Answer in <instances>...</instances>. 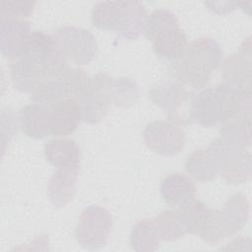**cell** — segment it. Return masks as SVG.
I'll list each match as a JSON object with an SVG mask.
<instances>
[{
    "label": "cell",
    "instance_id": "cb8c5ba5",
    "mask_svg": "<svg viewBox=\"0 0 252 252\" xmlns=\"http://www.w3.org/2000/svg\"><path fill=\"white\" fill-rule=\"evenodd\" d=\"M140 91L138 84L127 77L112 79L108 87L110 104L117 107H130L139 98Z\"/></svg>",
    "mask_w": 252,
    "mask_h": 252
},
{
    "label": "cell",
    "instance_id": "4316f807",
    "mask_svg": "<svg viewBox=\"0 0 252 252\" xmlns=\"http://www.w3.org/2000/svg\"><path fill=\"white\" fill-rule=\"evenodd\" d=\"M184 218L187 233L200 234L203 230L210 208L199 200H193L188 205L179 209Z\"/></svg>",
    "mask_w": 252,
    "mask_h": 252
},
{
    "label": "cell",
    "instance_id": "52a82bcc",
    "mask_svg": "<svg viewBox=\"0 0 252 252\" xmlns=\"http://www.w3.org/2000/svg\"><path fill=\"white\" fill-rule=\"evenodd\" d=\"M111 228L110 213L105 208L90 206L82 212L74 233L81 246L96 250L107 244Z\"/></svg>",
    "mask_w": 252,
    "mask_h": 252
},
{
    "label": "cell",
    "instance_id": "7a4b0ae2",
    "mask_svg": "<svg viewBox=\"0 0 252 252\" xmlns=\"http://www.w3.org/2000/svg\"><path fill=\"white\" fill-rule=\"evenodd\" d=\"M91 20L100 30L114 31L120 37L133 40L143 32L147 12L139 1H103L93 7Z\"/></svg>",
    "mask_w": 252,
    "mask_h": 252
},
{
    "label": "cell",
    "instance_id": "44dd1931",
    "mask_svg": "<svg viewBox=\"0 0 252 252\" xmlns=\"http://www.w3.org/2000/svg\"><path fill=\"white\" fill-rule=\"evenodd\" d=\"M153 50L157 56L173 61L184 52L188 45L186 33L177 27L168 28L158 32L153 39Z\"/></svg>",
    "mask_w": 252,
    "mask_h": 252
},
{
    "label": "cell",
    "instance_id": "ffe728a7",
    "mask_svg": "<svg viewBox=\"0 0 252 252\" xmlns=\"http://www.w3.org/2000/svg\"><path fill=\"white\" fill-rule=\"evenodd\" d=\"M46 160L58 167H81V150L72 139L50 140L44 145Z\"/></svg>",
    "mask_w": 252,
    "mask_h": 252
},
{
    "label": "cell",
    "instance_id": "f1b7e54d",
    "mask_svg": "<svg viewBox=\"0 0 252 252\" xmlns=\"http://www.w3.org/2000/svg\"><path fill=\"white\" fill-rule=\"evenodd\" d=\"M35 1H2L0 4L1 20L15 19L23 20L30 17L34 10Z\"/></svg>",
    "mask_w": 252,
    "mask_h": 252
},
{
    "label": "cell",
    "instance_id": "277c9868",
    "mask_svg": "<svg viewBox=\"0 0 252 252\" xmlns=\"http://www.w3.org/2000/svg\"><path fill=\"white\" fill-rule=\"evenodd\" d=\"M249 219V203L242 193L232 195L220 210L210 209L199 236L207 244H218L235 235Z\"/></svg>",
    "mask_w": 252,
    "mask_h": 252
},
{
    "label": "cell",
    "instance_id": "2e32d148",
    "mask_svg": "<svg viewBox=\"0 0 252 252\" xmlns=\"http://www.w3.org/2000/svg\"><path fill=\"white\" fill-rule=\"evenodd\" d=\"M10 75L13 86L24 93H32L44 79V72L41 65L23 54L11 60Z\"/></svg>",
    "mask_w": 252,
    "mask_h": 252
},
{
    "label": "cell",
    "instance_id": "5bb4252c",
    "mask_svg": "<svg viewBox=\"0 0 252 252\" xmlns=\"http://www.w3.org/2000/svg\"><path fill=\"white\" fill-rule=\"evenodd\" d=\"M160 194L167 205L180 209L195 199L196 186L188 175L171 173L161 180Z\"/></svg>",
    "mask_w": 252,
    "mask_h": 252
},
{
    "label": "cell",
    "instance_id": "7c38bea8",
    "mask_svg": "<svg viewBox=\"0 0 252 252\" xmlns=\"http://www.w3.org/2000/svg\"><path fill=\"white\" fill-rule=\"evenodd\" d=\"M251 41L247 38L237 53L227 57L221 66V75L225 82L239 89L251 90Z\"/></svg>",
    "mask_w": 252,
    "mask_h": 252
},
{
    "label": "cell",
    "instance_id": "8fae6325",
    "mask_svg": "<svg viewBox=\"0 0 252 252\" xmlns=\"http://www.w3.org/2000/svg\"><path fill=\"white\" fill-rule=\"evenodd\" d=\"M224 155L222 141L216 138L205 150H196L186 158L187 172L197 181L208 182L220 171Z\"/></svg>",
    "mask_w": 252,
    "mask_h": 252
},
{
    "label": "cell",
    "instance_id": "d6986e66",
    "mask_svg": "<svg viewBox=\"0 0 252 252\" xmlns=\"http://www.w3.org/2000/svg\"><path fill=\"white\" fill-rule=\"evenodd\" d=\"M1 53L10 60L16 58L23 49L31 32L26 20H1Z\"/></svg>",
    "mask_w": 252,
    "mask_h": 252
},
{
    "label": "cell",
    "instance_id": "7402d4cb",
    "mask_svg": "<svg viewBox=\"0 0 252 252\" xmlns=\"http://www.w3.org/2000/svg\"><path fill=\"white\" fill-rule=\"evenodd\" d=\"M160 240L155 219H145L140 220L130 233V244L136 251L158 250Z\"/></svg>",
    "mask_w": 252,
    "mask_h": 252
},
{
    "label": "cell",
    "instance_id": "e0dca14e",
    "mask_svg": "<svg viewBox=\"0 0 252 252\" xmlns=\"http://www.w3.org/2000/svg\"><path fill=\"white\" fill-rule=\"evenodd\" d=\"M81 167H58L47 184V194L55 207L67 205L74 197Z\"/></svg>",
    "mask_w": 252,
    "mask_h": 252
},
{
    "label": "cell",
    "instance_id": "4fadbf2b",
    "mask_svg": "<svg viewBox=\"0 0 252 252\" xmlns=\"http://www.w3.org/2000/svg\"><path fill=\"white\" fill-rule=\"evenodd\" d=\"M224 145V155L220 173L229 184H240L251 177V154L246 149H240L228 144L220 137Z\"/></svg>",
    "mask_w": 252,
    "mask_h": 252
},
{
    "label": "cell",
    "instance_id": "3957f363",
    "mask_svg": "<svg viewBox=\"0 0 252 252\" xmlns=\"http://www.w3.org/2000/svg\"><path fill=\"white\" fill-rule=\"evenodd\" d=\"M239 88L222 82L195 94L192 103V120L202 127H215L232 120Z\"/></svg>",
    "mask_w": 252,
    "mask_h": 252
},
{
    "label": "cell",
    "instance_id": "ac0fdd59",
    "mask_svg": "<svg viewBox=\"0 0 252 252\" xmlns=\"http://www.w3.org/2000/svg\"><path fill=\"white\" fill-rule=\"evenodd\" d=\"M81 120V108L75 98H66L50 108L51 134L54 136L63 137L72 134Z\"/></svg>",
    "mask_w": 252,
    "mask_h": 252
},
{
    "label": "cell",
    "instance_id": "9c48e42d",
    "mask_svg": "<svg viewBox=\"0 0 252 252\" xmlns=\"http://www.w3.org/2000/svg\"><path fill=\"white\" fill-rule=\"evenodd\" d=\"M112 78L104 73H98L90 77L86 90L77 98L82 120L90 124H96L101 121L109 109L108 87Z\"/></svg>",
    "mask_w": 252,
    "mask_h": 252
},
{
    "label": "cell",
    "instance_id": "83f0119b",
    "mask_svg": "<svg viewBox=\"0 0 252 252\" xmlns=\"http://www.w3.org/2000/svg\"><path fill=\"white\" fill-rule=\"evenodd\" d=\"M177 26H179V22L174 14L165 9H158L147 17L143 33L149 40L152 41V39L158 32L168 28Z\"/></svg>",
    "mask_w": 252,
    "mask_h": 252
},
{
    "label": "cell",
    "instance_id": "603a6c76",
    "mask_svg": "<svg viewBox=\"0 0 252 252\" xmlns=\"http://www.w3.org/2000/svg\"><path fill=\"white\" fill-rule=\"evenodd\" d=\"M68 97L66 87L60 77L43 79L32 93V101L51 108Z\"/></svg>",
    "mask_w": 252,
    "mask_h": 252
},
{
    "label": "cell",
    "instance_id": "d4e9b609",
    "mask_svg": "<svg viewBox=\"0 0 252 252\" xmlns=\"http://www.w3.org/2000/svg\"><path fill=\"white\" fill-rule=\"evenodd\" d=\"M155 221L161 240H177L187 233L186 223L179 209L163 211L158 217L155 218Z\"/></svg>",
    "mask_w": 252,
    "mask_h": 252
},
{
    "label": "cell",
    "instance_id": "8992f818",
    "mask_svg": "<svg viewBox=\"0 0 252 252\" xmlns=\"http://www.w3.org/2000/svg\"><path fill=\"white\" fill-rule=\"evenodd\" d=\"M22 54L41 65L44 79L60 77L69 68L67 57L55 36L42 31H33L30 33L19 53Z\"/></svg>",
    "mask_w": 252,
    "mask_h": 252
},
{
    "label": "cell",
    "instance_id": "30bf717a",
    "mask_svg": "<svg viewBox=\"0 0 252 252\" xmlns=\"http://www.w3.org/2000/svg\"><path fill=\"white\" fill-rule=\"evenodd\" d=\"M144 141L151 151L169 157L182 151L185 135L177 124L165 120H156L147 124L144 130Z\"/></svg>",
    "mask_w": 252,
    "mask_h": 252
},
{
    "label": "cell",
    "instance_id": "9a60e30c",
    "mask_svg": "<svg viewBox=\"0 0 252 252\" xmlns=\"http://www.w3.org/2000/svg\"><path fill=\"white\" fill-rule=\"evenodd\" d=\"M22 132L32 139H42L51 134L50 108L32 102L23 106L18 113Z\"/></svg>",
    "mask_w": 252,
    "mask_h": 252
},
{
    "label": "cell",
    "instance_id": "ba28073f",
    "mask_svg": "<svg viewBox=\"0 0 252 252\" xmlns=\"http://www.w3.org/2000/svg\"><path fill=\"white\" fill-rule=\"evenodd\" d=\"M67 59L75 64L86 65L97 54V43L93 33L83 28L63 26L54 33Z\"/></svg>",
    "mask_w": 252,
    "mask_h": 252
},
{
    "label": "cell",
    "instance_id": "6da1fadb",
    "mask_svg": "<svg viewBox=\"0 0 252 252\" xmlns=\"http://www.w3.org/2000/svg\"><path fill=\"white\" fill-rule=\"evenodd\" d=\"M220 45L211 37L189 42L184 52L170 62L169 72L177 83L195 90L204 88L222 63Z\"/></svg>",
    "mask_w": 252,
    "mask_h": 252
},
{
    "label": "cell",
    "instance_id": "5b68a950",
    "mask_svg": "<svg viewBox=\"0 0 252 252\" xmlns=\"http://www.w3.org/2000/svg\"><path fill=\"white\" fill-rule=\"evenodd\" d=\"M194 95L195 93L187 91L176 81H159L148 90L149 99L166 113L170 122L177 125L193 124Z\"/></svg>",
    "mask_w": 252,
    "mask_h": 252
},
{
    "label": "cell",
    "instance_id": "484cf974",
    "mask_svg": "<svg viewBox=\"0 0 252 252\" xmlns=\"http://www.w3.org/2000/svg\"><path fill=\"white\" fill-rule=\"evenodd\" d=\"M219 137L230 145L246 149L251 143V121L227 122L222 125Z\"/></svg>",
    "mask_w": 252,
    "mask_h": 252
}]
</instances>
